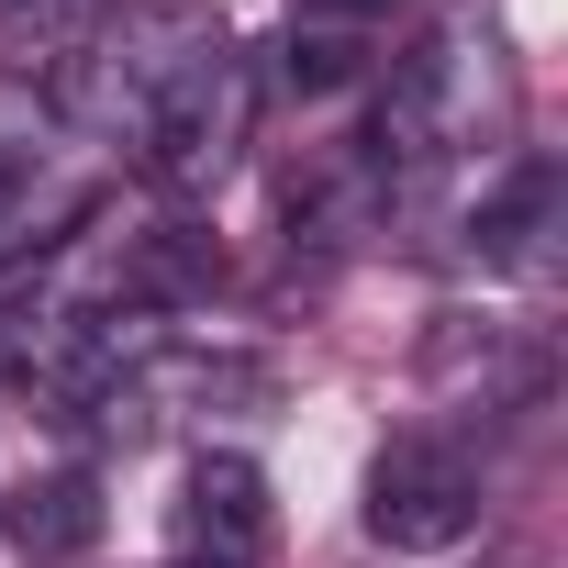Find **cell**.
Wrapping results in <instances>:
<instances>
[{"instance_id":"52a82bcc","label":"cell","mask_w":568,"mask_h":568,"mask_svg":"<svg viewBox=\"0 0 568 568\" xmlns=\"http://www.w3.org/2000/svg\"><path fill=\"white\" fill-rule=\"evenodd\" d=\"M468 245H479V267H501V278H546V256H557V168H546V156H513V168L479 190Z\"/></svg>"},{"instance_id":"7a4b0ae2","label":"cell","mask_w":568,"mask_h":568,"mask_svg":"<svg viewBox=\"0 0 568 568\" xmlns=\"http://www.w3.org/2000/svg\"><path fill=\"white\" fill-rule=\"evenodd\" d=\"M256 101H267V68H256L245 45L201 34V45L156 79V101L134 112L123 156L145 168V190H168V201H212V190L245 168V145H256Z\"/></svg>"},{"instance_id":"3957f363","label":"cell","mask_w":568,"mask_h":568,"mask_svg":"<svg viewBox=\"0 0 568 568\" xmlns=\"http://www.w3.org/2000/svg\"><path fill=\"white\" fill-rule=\"evenodd\" d=\"M357 524H368L379 546H402V557H446V546H468V535H479V446L446 435V424L390 435V446L368 457V501H357Z\"/></svg>"},{"instance_id":"6da1fadb","label":"cell","mask_w":568,"mask_h":568,"mask_svg":"<svg viewBox=\"0 0 568 568\" xmlns=\"http://www.w3.org/2000/svg\"><path fill=\"white\" fill-rule=\"evenodd\" d=\"M513 134V57L490 12H435L402 34V57L379 68V123H368V179L402 201L424 179H457L479 156H501Z\"/></svg>"},{"instance_id":"5b68a950","label":"cell","mask_w":568,"mask_h":568,"mask_svg":"<svg viewBox=\"0 0 568 568\" xmlns=\"http://www.w3.org/2000/svg\"><path fill=\"white\" fill-rule=\"evenodd\" d=\"M267 535H278V513H267V468L234 457V446H201L190 479H179V513H168L179 568H256Z\"/></svg>"},{"instance_id":"8992f818","label":"cell","mask_w":568,"mask_h":568,"mask_svg":"<svg viewBox=\"0 0 568 568\" xmlns=\"http://www.w3.org/2000/svg\"><path fill=\"white\" fill-rule=\"evenodd\" d=\"M424 12V0H291V57L278 79L291 90H346L368 68H390V34Z\"/></svg>"},{"instance_id":"277c9868","label":"cell","mask_w":568,"mask_h":568,"mask_svg":"<svg viewBox=\"0 0 568 568\" xmlns=\"http://www.w3.org/2000/svg\"><path fill=\"white\" fill-rule=\"evenodd\" d=\"M223 402H267V368L256 357H234V346H190V335H134L123 357H112V379L90 390V413L112 424V435H156V424H201V413H223Z\"/></svg>"}]
</instances>
